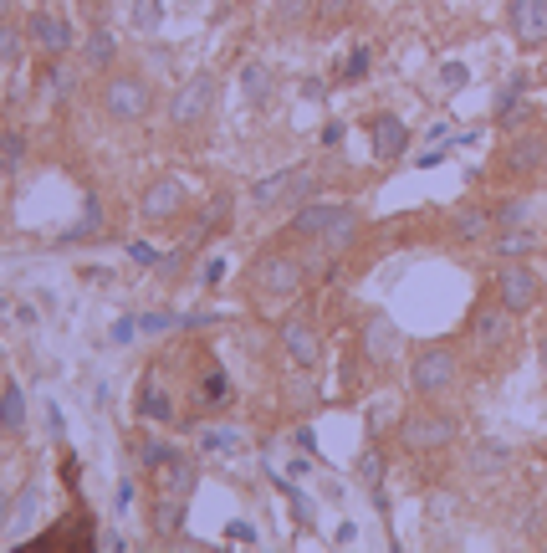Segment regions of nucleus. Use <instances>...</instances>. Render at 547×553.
I'll use <instances>...</instances> for the list:
<instances>
[{
  "label": "nucleus",
  "mask_w": 547,
  "mask_h": 553,
  "mask_svg": "<svg viewBox=\"0 0 547 553\" xmlns=\"http://www.w3.org/2000/svg\"><path fill=\"white\" fill-rule=\"evenodd\" d=\"M358 231H363V216L348 200H307L292 210V236L307 246H323V257H343L358 241Z\"/></svg>",
  "instance_id": "nucleus-1"
},
{
  "label": "nucleus",
  "mask_w": 547,
  "mask_h": 553,
  "mask_svg": "<svg viewBox=\"0 0 547 553\" xmlns=\"http://www.w3.org/2000/svg\"><path fill=\"white\" fill-rule=\"evenodd\" d=\"M455 436H461V415H455V410H440L435 400H425V405H415V410L399 415V446H404V451L430 456V451L455 446Z\"/></svg>",
  "instance_id": "nucleus-2"
},
{
  "label": "nucleus",
  "mask_w": 547,
  "mask_h": 553,
  "mask_svg": "<svg viewBox=\"0 0 547 553\" xmlns=\"http://www.w3.org/2000/svg\"><path fill=\"white\" fill-rule=\"evenodd\" d=\"M461 385V349L455 344H420L409 354V390L420 400H440Z\"/></svg>",
  "instance_id": "nucleus-3"
},
{
  "label": "nucleus",
  "mask_w": 547,
  "mask_h": 553,
  "mask_svg": "<svg viewBox=\"0 0 547 553\" xmlns=\"http://www.w3.org/2000/svg\"><path fill=\"white\" fill-rule=\"evenodd\" d=\"M215 98H220V77L215 72H195L179 82V93L169 98V123L174 129H200V123L215 113Z\"/></svg>",
  "instance_id": "nucleus-4"
},
{
  "label": "nucleus",
  "mask_w": 547,
  "mask_h": 553,
  "mask_svg": "<svg viewBox=\"0 0 547 553\" xmlns=\"http://www.w3.org/2000/svg\"><path fill=\"white\" fill-rule=\"evenodd\" d=\"M103 108L113 123H144L149 108H154V88L133 72H108L103 82Z\"/></svg>",
  "instance_id": "nucleus-5"
},
{
  "label": "nucleus",
  "mask_w": 547,
  "mask_h": 553,
  "mask_svg": "<svg viewBox=\"0 0 547 553\" xmlns=\"http://www.w3.org/2000/svg\"><path fill=\"white\" fill-rule=\"evenodd\" d=\"M251 277H256V292H261V297H277V303H287V297L302 292L307 267H302V257H292V251H266V257H256Z\"/></svg>",
  "instance_id": "nucleus-6"
},
{
  "label": "nucleus",
  "mask_w": 547,
  "mask_h": 553,
  "mask_svg": "<svg viewBox=\"0 0 547 553\" xmlns=\"http://www.w3.org/2000/svg\"><path fill=\"white\" fill-rule=\"evenodd\" d=\"M496 297H501V308H507L512 318L532 313L542 303V277L532 272V262H501L496 267Z\"/></svg>",
  "instance_id": "nucleus-7"
},
{
  "label": "nucleus",
  "mask_w": 547,
  "mask_h": 553,
  "mask_svg": "<svg viewBox=\"0 0 547 553\" xmlns=\"http://www.w3.org/2000/svg\"><path fill=\"white\" fill-rule=\"evenodd\" d=\"M512 323H517V318L501 308V297H496V303H486V297H481V303L471 308L466 333H471V344H476L481 354H501V349H512Z\"/></svg>",
  "instance_id": "nucleus-8"
},
{
  "label": "nucleus",
  "mask_w": 547,
  "mask_h": 553,
  "mask_svg": "<svg viewBox=\"0 0 547 553\" xmlns=\"http://www.w3.org/2000/svg\"><path fill=\"white\" fill-rule=\"evenodd\" d=\"M496 169H501L507 180H532V175H542V169H547V134H537V129L512 134V144L501 149Z\"/></svg>",
  "instance_id": "nucleus-9"
},
{
  "label": "nucleus",
  "mask_w": 547,
  "mask_h": 553,
  "mask_svg": "<svg viewBox=\"0 0 547 553\" xmlns=\"http://www.w3.org/2000/svg\"><path fill=\"white\" fill-rule=\"evenodd\" d=\"M507 26L522 52L547 47V0H507Z\"/></svg>",
  "instance_id": "nucleus-10"
},
{
  "label": "nucleus",
  "mask_w": 547,
  "mask_h": 553,
  "mask_svg": "<svg viewBox=\"0 0 547 553\" xmlns=\"http://www.w3.org/2000/svg\"><path fill=\"white\" fill-rule=\"evenodd\" d=\"M399 354H404V333L394 328V318L389 313H369V318H363V359L384 369Z\"/></svg>",
  "instance_id": "nucleus-11"
},
{
  "label": "nucleus",
  "mask_w": 547,
  "mask_h": 553,
  "mask_svg": "<svg viewBox=\"0 0 547 553\" xmlns=\"http://www.w3.org/2000/svg\"><path fill=\"white\" fill-rule=\"evenodd\" d=\"M282 349H287V359L297 364V369H317L323 364V338H317V328L302 318V313H292V318H282Z\"/></svg>",
  "instance_id": "nucleus-12"
},
{
  "label": "nucleus",
  "mask_w": 547,
  "mask_h": 553,
  "mask_svg": "<svg viewBox=\"0 0 547 553\" xmlns=\"http://www.w3.org/2000/svg\"><path fill=\"white\" fill-rule=\"evenodd\" d=\"M185 205H190V190H185V180H174V175H159L144 190V200H139L144 221H174V216H185Z\"/></svg>",
  "instance_id": "nucleus-13"
},
{
  "label": "nucleus",
  "mask_w": 547,
  "mask_h": 553,
  "mask_svg": "<svg viewBox=\"0 0 547 553\" xmlns=\"http://www.w3.org/2000/svg\"><path fill=\"white\" fill-rule=\"evenodd\" d=\"M369 144H374V159H384V164L404 159V149H409L404 118H399V113H374V118H369Z\"/></svg>",
  "instance_id": "nucleus-14"
},
{
  "label": "nucleus",
  "mask_w": 547,
  "mask_h": 553,
  "mask_svg": "<svg viewBox=\"0 0 547 553\" xmlns=\"http://www.w3.org/2000/svg\"><path fill=\"white\" fill-rule=\"evenodd\" d=\"M486 246H491L496 262H527V257H537V251H542V231L537 226H501Z\"/></svg>",
  "instance_id": "nucleus-15"
},
{
  "label": "nucleus",
  "mask_w": 547,
  "mask_h": 553,
  "mask_svg": "<svg viewBox=\"0 0 547 553\" xmlns=\"http://www.w3.org/2000/svg\"><path fill=\"white\" fill-rule=\"evenodd\" d=\"M26 36L36 41L41 52H67L72 41H77V31L67 26V16H62V11H36V16L26 21Z\"/></svg>",
  "instance_id": "nucleus-16"
},
{
  "label": "nucleus",
  "mask_w": 547,
  "mask_h": 553,
  "mask_svg": "<svg viewBox=\"0 0 547 553\" xmlns=\"http://www.w3.org/2000/svg\"><path fill=\"white\" fill-rule=\"evenodd\" d=\"M496 231V216H491V205H461V210H450V236L461 241V246H476V241H491Z\"/></svg>",
  "instance_id": "nucleus-17"
},
{
  "label": "nucleus",
  "mask_w": 547,
  "mask_h": 553,
  "mask_svg": "<svg viewBox=\"0 0 547 553\" xmlns=\"http://www.w3.org/2000/svg\"><path fill=\"white\" fill-rule=\"evenodd\" d=\"M491 216H496V231H501V226H537V195L522 190V195L496 200V205H491Z\"/></svg>",
  "instance_id": "nucleus-18"
},
{
  "label": "nucleus",
  "mask_w": 547,
  "mask_h": 553,
  "mask_svg": "<svg viewBox=\"0 0 547 553\" xmlns=\"http://www.w3.org/2000/svg\"><path fill=\"white\" fill-rule=\"evenodd\" d=\"M82 62L93 67V72H113V62H118V41H113L108 26H93V31H87V41H82Z\"/></svg>",
  "instance_id": "nucleus-19"
},
{
  "label": "nucleus",
  "mask_w": 547,
  "mask_h": 553,
  "mask_svg": "<svg viewBox=\"0 0 547 553\" xmlns=\"http://www.w3.org/2000/svg\"><path fill=\"white\" fill-rule=\"evenodd\" d=\"M195 461H185V456H174L169 466H164V477H159V497H179V502H190V492H195Z\"/></svg>",
  "instance_id": "nucleus-20"
},
{
  "label": "nucleus",
  "mask_w": 547,
  "mask_h": 553,
  "mask_svg": "<svg viewBox=\"0 0 547 553\" xmlns=\"http://www.w3.org/2000/svg\"><path fill=\"white\" fill-rule=\"evenodd\" d=\"M241 93H246L251 108H266V103H271V93H277V77H271L266 62H246V67H241Z\"/></svg>",
  "instance_id": "nucleus-21"
},
{
  "label": "nucleus",
  "mask_w": 547,
  "mask_h": 553,
  "mask_svg": "<svg viewBox=\"0 0 547 553\" xmlns=\"http://www.w3.org/2000/svg\"><path fill=\"white\" fill-rule=\"evenodd\" d=\"M317 11V0H271V31H302Z\"/></svg>",
  "instance_id": "nucleus-22"
},
{
  "label": "nucleus",
  "mask_w": 547,
  "mask_h": 553,
  "mask_svg": "<svg viewBox=\"0 0 547 553\" xmlns=\"http://www.w3.org/2000/svg\"><path fill=\"white\" fill-rule=\"evenodd\" d=\"M36 507H41V492H36V482H31V487H21V497L11 502V538H26V533H31Z\"/></svg>",
  "instance_id": "nucleus-23"
},
{
  "label": "nucleus",
  "mask_w": 547,
  "mask_h": 553,
  "mask_svg": "<svg viewBox=\"0 0 547 553\" xmlns=\"http://www.w3.org/2000/svg\"><path fill=\"white\" fill-rule=\"evenodd\" d=\"M471 466H476L481 477H496V472H507V466H512V451L496 446V441H481V446L471 451Z\"/></svg>",
  "instance_id": "nucleus-24"
},
{
  "label": "nucleus",
  "mask_w": 547,
  "mask_h": 553,
  "mask_svg": "<svg viewBox=\"0 0 547 553\" xmlns=\"http://www.w3.org/2000/svg\"><path fill=\"white\" fill-rule=\"evenodd\" d=\"M26 425V395L21 385H6L0 390V431H21Z\"/></svg>",
  "instance_id": "nucleus-25"
},
{
  "label": "nucleus",
  "mask_w": 547,
  "mask_h": 553,
  "mask_svg": "<svg viewBox=\"0 0 547 553\" xmlns=\"http://www.w3.org/2000/svg\"><path fill=\"white\" fill-rule=\"evenodd\" d=\"M532 98H517V103H507V108H496V129H507V134H522L527 123H532Z\"/></svg>",
  "instance_id": "nucleus-26"
},
{
  "label": "nucleus",
  "mask_w": 547,
  "mask_h": 553,
  "mask_svg": "<svg viewBox=\"0 0 547 553\" xmlns=\"http://www.w3.org/2000/svg\"><path fill=\"white\" fill-rule=\"evenodd\" d=\"M139 415H144V420H169V415H174L169 395L154 385V379H144V400H139Z\"/></svg>",
  "instance_id": "nucleus-27"
},
{
  "label": "nucleus",
  "mask_w": 547,
  "mask_h": 553,
  "mask_svg": "<svg viewBox=\"0 0 547 553\" xmlns=\"http://www.w3.org/2000/svg\"><path fill=\"white\" fill-rule=\"evenodd\" d=\"M128 16H133V26H139V31H159L164 26V6H159V0H128Z\"/></svg>",
  "instance_id": "nucleus-28"
},
{
  "label": "nucleus",
  "mask_w": 547,
  "mask_h": 553,
  "mask_svg": "<svg viewBox=\"0 0 547 553\" xmlns=\"http://www.w3.org/2000/svg\"><path fill=\"white\" fill-rule=\"evenodd\" d=\"M21 164H26V139L0 129V169H21Z\"/></svg>",
  "instance_id": "nucleus-29"
},
{
  "label": "nucleus",
  "mask_w": 547,
  "mask_h": 553,
  "mask_svg": "<svg viewBox=\"0 0 547 553\" xmlns=\"http://www.w3.org/2000/svg\"><path fill=\"white\" fill-rule=\"evenodd\" d=\"M358 477H363V487L379 492V482H384V456H379V451H363V456H358Z\"/></svg>",
  "instance_id": "nucleus-30"
},
{
  "label": "nucleus",
  "mask_w": 547,
  "mask_h": 553,
  "mask_svg": "<svg viewBox=\"0 0 547 553\" xmlns=\"http://www.w3.org/2000/svg\"><path fill=\"white\" fill-rule=\"evenodd\" d=\"M205 405H225V400H231V379H225L220 369H210L205 374V395H200Z\"/></svg>",
  "instance_id": "nucleus-31"
},
{
  "label": "nucleus",
  "mask_w": 547,
  "mask_h": 553,
  "mask_svg": "<svg viewBox=\"0 0 547 553\" xmlns=\"http://www.w3.org/2000/svg\"><path fill=\"white\" fill-rule=\"evenodd\" d=\"M0 62H6V67L21 62V31L16 26H0Z\"/></svg>",
  "instance_id": "nucleus-32"
},
{
  "label": "nucleus",
  "mask_w": 547,
  "mask_h": 553,
  "mask_svg": "<svg viewBox=\"0 0 547 553\" xmlns=\"http://www.w3.org/2000/svg\"><path fill=\"white\" fill-rule=\"evenodd\" d=\"M98 231H103V205H98V195H87V210H82L77 236H98Z\"/></svg>",
  "instance_id": "nucleus-33"
},
{
  "label": "nucleus",
  "mask_w": 547,
  "mask_h": 553,
  "mask_svg": "<svg viewBox=\"0 0 547 553\" xmlns=\"http://www.w3.org/2000/svg\"><path fill=\"white\" fill-rule=\"evenodd\" d=\"M205 451H231L236 446V431H225V425H215V431H205V441H200Z\"/></svg>",
  "instance_id": "nucleus-34"
},
{
  "label": "nucleus",
  "mask_w": 547,
  "mask_h": 553,
  "mask_svg": "<svg viewBox=\"0 0 547 553\" xmlns=\"http://www.w3.org/2000/svg\"><path fill=\"white\" fill-rule=\"evenodd\" d=\"M174 456H179V451H174V446H164V441H149V446H144V461L154 466V472H159V466H169Z\"/></svg>",
  "instance_id": "nucleus-35"
},
{
  "label": "nucleus",
  "mask_w": 547,
  "mask_h": 553,
  "mask_svg": "<svg viewBox=\"0 0 547 553\" xmlns=\"http://www.w3.org/2000/svg\"><path fill=\"white\" fill-rule=\"evenodd\" d=\"M369 62H374V52H369V47H358V52L348 57V67H343V77H348V82H358L363 72H369Z\"/></svg>",
  "instance_id": "nucleus-36"
},
{
  "label": "nucleus",
  "mask_w": 547,
  "mask_h": 553,
  "mask_svg": "<svg viewBox=\"0 0 547 553\" xmlns=\"http://www.w3.org/2000/svg\"><path fill=\"white\" fill-rule=\"evenodd\" d=\"M144 328H149V333H164V328H174V313H144Z\"/></svg>",
  "instance_id": "nucleus-37"
},
{
  "label": "nucleus",
  "mask_w": 547,
  "mask_h": 553,
  "mask_svg": "<svg viewBox=\"0 0 547 553\" xmlns=\"http://www.w3.org/2000/svg\"><path fill=\"white\" fill-rule=\"evenodd\" d=\"M445 88H466V67H461V62L445 67Z\"/></svg>",
  "instance_id": "nucleus-38"
},
{
  "label": "nucleus",
  "mask_w": 547,
  "mask_h": 553,
  "mask_svg": "<svg viewBox=\"0 0 547 553\" xmlns=\"http://www.w3.org/2000/svg\"><path fill=\"white\" fill-rule=\"evenodd\" d=\"M0 528H11V497L0 492Z\"/></svg>",
  "instance_id": "nucleus-39"
},
{
  "label": "nucleus",
  "mask_w": 547,
  "mask_h": 553,
  "mask_svg": "<svg viewBox=\"0 0 547 553\" xmlns=\"http://www.w3.org/2000/svg\"><path fill=\"white\" fill-rule=\"evenodd\" d=\"M537 359H542V369H547V328H542V338H537Z\"/></svg>",
  "instance_id": "nucleus-40"
},
{
  "label": "nucleus",
  "mask_w": 547,
  "mask_h": 553,
  "mask_svg": "<svg viewBox=\"0 0 547 553\" xmlns=\"http://www.w3.org/2000/svg\"><path fill=\"white\" fill-rule=\"evenodd\" d=\"M6 16H11V0H0V26H6Z\"/></svg>",
  "instance_id": "nucleus-41"
}]
</instances>
